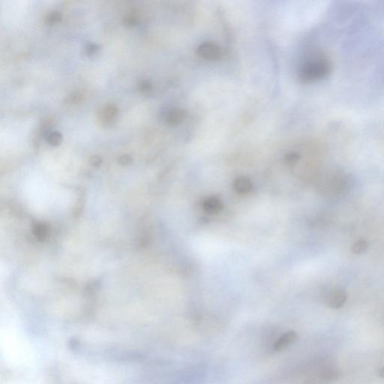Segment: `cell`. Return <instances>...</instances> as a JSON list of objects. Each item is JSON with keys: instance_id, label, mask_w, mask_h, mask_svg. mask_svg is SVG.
<instances>
[{"instance_id": "cell-9", "label": "cell", "mask_w": 384, "mask_h": 384, "mask_svg": "<svg viewBox=\"0 0 384 384\" xmlns=\"http://www.w3.org/2000/svg\"><path fill=\"white\" fill-rule=\"evenodd\" d=\"M368 248V243L365 240H360L356 242L351 248L352 252L356 254H362Z\"/></svg>"}, {"instance_id": "cell-4", "label": "cell", "mask_w": 384, "mask_h": 384, "mask_svg": "<svg viewBox=\"0 0 384 384\" xmlns=\"http://www.w3.org/2000/svg\"><path fill=\"white\" fill-rule=\"evenodd\" d=\"M347 293L342 290H334L329 292L326 296V302L330 307L338 309L342 307L347 301Z\"/></svg>"}, {"instance_id": "cell-2", "label": "cell", "mask_w": 384, "mask_h": 384, "mask_svg": "<svg viewBox=\"0 0 384 384\" xmlns=\"http://www.w3.org/2000/svg\"><path fill=\"white\" fill-rule=\"evenodd\" d=\"M197 53L202 58L208 60H219L224 56L222 47L213 42H204L198 47Z\"/></svg>"}, {"instance_id": "cell-3", "label": "cell", "mask_w": 384, "mask_h": 384, "mask_svg": "<svg viewBox=\"0 0 384 384\" xmlns=\"http://www.w3.org/2000/svg\"><path fill=\"white\" fill-rule=\"evenodd\" d=\"M340 373L334 370H323L319 371L318 373L308 378L306 384H324L333 382L339 378Z\"/></svg>"}, {"instance_id": "cell-11", "label": "cell", "mask_w": 384, "mask_h": 384, "mask_svg": "<svg viewBox=\"0 0 384 384\" xmlns=\"http://www.w3.org/2000/svg\"><path fill=\"white\" fill-rule=\"evenodd\" d=\"M49 140L51 143H57L60 140V135L58 133L52 134L49 137Z\"/></svg>"}, {"instance_id": "cell-12", "label": "cell", "mask_w": 384, "mask_h": 384, "mask_svg": "<svg viewBox=\"0 0 384 384\" xmlns=\"http://www.w3.org/2000/svg\"><path fill=\"white\" fill-rule=\"evenodd\" d=\"M379 375L381 378H384V368H381V371H380L379 372Z\"/></svg>"}, {"instance_id": "cell-8", "label": "cell", "mask_w": 384, "mask_h": 384, "mask_svg": "<svg viewBox=\"0 0 384 384\" xmlns=\"http://www.w3.org/2000/svg\"><path fill=\"white\" fill-rule=\"evenodd\" d=\"M233 188L240 194H248L252 189L251 180L247 177H241L235 180Z\"/></svg>"}, {"instance_id": "cell-5", "label": "cell", "mask_w": 384, "mask_h": 384, "mask_svg": "<svg viewBox=\"0 0 384 384\" xmlns=\"http://www.w3.org/2000/svg\"><path fill=\"white\" fill-rule=\"evenodd\" d=\"M296 339V333L293 331L288 332L282 335L281 337L277 340L274 345V349L276 351H281L288 348L291 344L294 342Z\"/></svg>"}, {"instance_id": "cell-10", "label": "cell", "mask_w": 384, "mask_h": 384, "mask_svg": "<svg viewBox=\"0 0 384 384\" xmlns=\"http://www.w3.org/2000/svg\"><path fill=\"white\" fill-rule=\"evenodd\" d=\"M299 156L297 153H289L288 154L286 155L285 156V161L286 162L288 163V164L290 165H294V164H296L298 160H299Z\"/></svg>"}, {"instance_id": "cell-7", "label": "cell", "mask_w": 384, "mask_h": 384, "mask_svg": "<svg viewBox=\"0 0 384 384\" xmlns=\"http://www.w3.org/2000/svg\"><path fill=\"white\" fill-rule=\"evenodd\" d=\"M223 207L222 201L216 197L206 199L203 203V209L208 214H216L220 212Z\"/></svg>"}, {"instance_id": "cell-1", "label": "cell", "mask_w": 384, "mask_h": 384, "mask_svg": "<svg viewBox=\"0 0 384 384\" xmlns=\"http://www.w3.org/2000/svg\"><path fill=\"white\" fill-rule=\"evenodd\" d=\"M330 72V61L325 57H320L304 65L300 71V77L305 82H311L324 78Z\"/></svg>"}, {"instance_id": "cell-6", "label": "cell", "mask_w": 384, "mask_h": 384, "mask_svg": "<svg viewBox=\"0 0 384 384\" xmlns=\"http://www.w3.org/2000/svg\"><path fill=\"white\" fill-rule=\"evenodd\" d=\"M187 113L181 108H175L167 113V122L171 126H178L186 119Z\"/></svg>"}]
</instances>
